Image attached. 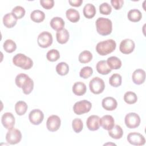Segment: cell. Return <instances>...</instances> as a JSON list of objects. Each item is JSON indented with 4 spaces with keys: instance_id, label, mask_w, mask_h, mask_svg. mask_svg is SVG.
I'll return each instance as SVG.
<instances>
[{
    "instance_id": "6da1fadb",
    "label": "cell",
    "mask_w": 146,
    "mask_h": 146,
    "mask_svg": "<svg viewBox=\"0 0 146 146\" xmlns=\"http://www.w3.org/2000/svg\"><path fill=\"white\" fill-rule=\"evenodd\" d=\"M96 31L101 35H108L112 30V21L108 18L99 17L95 22Z\"/></svg>"
},
{
    "instance_id": "7a4b0ae2",
    "label": "cell",
    "mask_w": 146,
    "mask_h": 146,
    "mask_svg": "<svg viewBox=\"0 0 146 146\" xmlns=\"http://www.w3.org/2000/svg\"><path fill=\"white\" fill-rule=\"evenodd\" d=\"M116 47V43L113 39H110L98 43L96 46V52L102 56L107 55L112 52Z\"/></svg>"
},
{
    "instance_id": "3957f363",
    "label": "cell",
    "mask_w": 146,
    "mask_h": 146,
    "mask_svg": "<svg viewBox=\"0 0 146 146\" xmlns=\"http://www.w3.org/2000/svg\"><path fill=\"white\" fill-rule=\"evenodd\" d=\"M13 64L23 70H29L33 66L32 59L23 54L18 53L13 58Z\"/></svg>"
},
{
    "instance_id": "277c9868",
    "label": "cell",
    "mask_w": 146,
    "mask_h": 146,
    "mask_svg": "<svg viewBox=\"0 0 146 146\" xmlns=\"http://www.w3.org/2000/svg\"><path fill=\"white\" fill-rule=\"evenodd\" d=\"M92 107V104L87 100L76 102L73 106V111L76 115H80L88 112Z\"/></svg>"
},
{
    "instance_id": "5b68a950",
    "label": "cell",
    "mask_w": 146,
    "mask_h": 146,
    "mask_svg": "<svg viewBox=\"0 0 146 146\" xmlns=\"http://www.w3.org/2000/svg\"><path fill=\"white\" fill-rule=\"evenodd\" d=\"M89 87L91 92L94 94H99L104 90V82L99 77H95L90 80Z\"/></svg>"
},
{
    "instance_id": "8992f818",
    "label": "cell",
    "mask_w": 146,
    "mask_h": 146,
    "mask_svg": "<svg viewBox=\"0 0 146 146\" xmlns=\"http://www.w3.org/2000/svg\"><path fill=\"white\" fill-rule=\"evenodd\" d=\"M22 139V133L21 131L16 128L9 129L6 135V141L11 145L19 143Z\"/></svg>"
},
{
    "instance_id": "52a82bcc",
    "label": "cell",
    "mask_w": 146,
    "mask_h": 146,
    "mask_svg": "<svg viewBox=\"0 0 146 146\" xmlns=\"http://www.w3.org/2000/svg\"><path fill=\"white\" fill-rule=\"evenodd\" d=\"M141 119L138 114L135 112H130L125 116L124 122L126 126L130 129L136 128L139 126Z\"/></svg>"
},
{
    "instance_id": "ba28073f",
    "label": "cell",
    "mask_w": 146,
    "mask_h": 146,
    "mask_svg": "<svg viewBox=\"0 0 146 146\" xmlns=\"http://www.w3.org/2000/svg\"><path fill=\"white\" fill-rule=\"evenodd\" d=\"M52 34L48 31H43L40 33L37 38V43L42 48H47L52 43Z\"/></svg>"
},
{
    "instance_id": "9c48e42d",
    "label": "cell",
    "mask_w": 146,
    "mask_h": 146,
    "mask_svg": "<svg viewBox=\"0 0 146 146\" xmlns=\"http://www.w3.org/2000/svg\"><path fill=\"white\" fill-rule=\"evenodd\" d=\"M128 141L133 145H143L145 143V137L143 135L138 132H131L127 137Z\"/></svg>"
},
{
    "instance_id": "30bf717a",
    "label": "cell",
    "mask_w": 146,
    "mask_h": 146,
    "mask_svg": "<svg viewBox=\"0 0 146 146\" xmlns=\"http://www.w3.org/2000/svg\"><path fill=\"white\" fill-rule=\"evenodd\" d=\"M61 120L60 117L55 115L49 116L46 121V127L47 129L51 132H55L59 129L60 127Z\"/></svg>"
},
{
    "instance_id": "8fae6325",
    "label": "cell",
    "mask_w": 146,
    "mask_h": 146,
    "mask_svg": "<svg viewBox=\"0 0 146 146\" xmlns=\"http://www.w3.org/2000/svg\"><path fill=\"white\" fill-rule=\"evenodd\" d=\"M135 47V44L133 40L131 39H125L120 42L119 50L124 54H129L133 51Z\"/></svg>"
},
{
    "instance_id": "7c38bea8",
    "label": "cell",
    "mask_w": 146,
    "mask_h": 146,
    "mask_svg": "<svg viewBox=\"0 0 146 146\" xmlns=\"http://www.w3.org/2000/svg\"><path fill=\"white\" fill-rule=\"evenodd\" d=\"M29 119L30 123L34 125H39L43 120L44 114L39 109L33 110L29 113Z\"/></svg>"
},
{
    "instance_id": "4fadbf2b",
    "label": "cell",
    "mask_w": 146,
    "mask_h": 146,
    "mask_svg": "<svg viewBox=\"0 0 146 146\" xmlns=\"http://www.w3.org/2000/svg\"><path fill=\"white\" fill-rule=\"evenodd\" d=\"M1 122L3 126L7 129H11L14 127L15 120L13 114L11 112L4 113L1 117Z\"/></svg>"
},
{
    "instance_id": "5bb4252c",
    "label": "cell",
    "mask_w": 146,
    "mask_h": 146,
    "mask_svg": "<svg viewBox=\"0 0 146 146\" xmlns=\"http://www.w3.org/2000/svg\"><path fill=\"white\" fill-rule=\"evenodd\" d=\"M100 117L98 115L90 116L86 121V125L88 129L94 131L98 130L100 127Z\"/></svg>"
},
{
    "instance_id": "9a60e30c",
    "label": "cell",
    "mask_w": 146,
    "mask_h": 146,
    "mask_svg": "<svg viewBox=\"0 0 146 146\" xmlns=\"http://www.w3.org/2000/svg\"><path fill=\"white\" fill-rule=\"evenodd\" d=\"M102 105L103 108L106 110L113 111L117 108V102L113 97L108 96L102 100Z\"/></svg>"
},
{
    "instance_id": "2e32d148",
    "label": "cell",
    "mask_w": 146,
    "mask_h": 146,
    "mask_svg": "<svg viewBox=\"0 0 146 146\" xmlns=\"http://www.w3.org/2000/svg\"><path fill=\"white\" fill-rule=\"evenodd\" d=\"M100 125L106 130L111 129L115 125V120L111 115H104L100 119Z\"/></svg>"
},
{
    "instance_id": "e0dca14e",
    "label": "cell",
    "mask_w": 146,
    "mask_h": 146,
    "mask_svg": "<svg viewBox=\"0 0 146 146\" xmlns=\"http://www.w3.org/2000/svg\"><path fill=\"white\" fill-rule=\"evenodd\" d=\"M133 82L137 85L143 84L145 80V72L143 69L135 70L132 75Z\"/></svg>"
},
{
    "instance_id": "ac0fdd59",
    "label": "cell",
    "mask_w": 146,
    "mask_h": 146,
    "mask_svg": "<svg viewBox=\"0 0 146 146\" xmlns=\"http://www.w3.org/2000/svg\"><path fill=\"white\" fill-rule=\"evenodd\" d=\"M17 17L12 13H9L3 16V23L7 28H12L17 24Z\"/></svg>"
},
{
    "instance_id": "d6986e66",
    "label": "cell",
    "mask_w": 146,
    "mask_h": 146,
    "mask_svg": "<svg viewBox=\"0 0 146 146\" xmlns=\"http://www.w3.org/2000/svg\"><path fill=\"white\" fill-rule=\"evenodd\" d=\"M73 93L77 96L83 95L87 91V87L86 84L82 82H75L72 88Z\"/></svg>"
},
{
    "instance_id": "ffe728a7",
    "label": "cell",
    "mask_w": 146,
    "mask_h": 146,
    "mask_svg": "<svg viewBox=\"0 0 146 146\" xmlns=\"http://www.w3.org/2000/svg\"><path fill=\"white\" fill-rule=\"evenodd\" d=\"M50 25L52 29L58 31L63 29L65 23L64 20L61 17H55L51 19Z\"/></svg>"
},
{
    "instance_id": "44dd1931",
    "label": "cell",
    "mask_w": 146,
    "mask_h": 146,
    "mask_svg": "<svg viewBox=\"0 0 146 146\" xmlns=\"http://www.w3.org/2000/svg\"><path fill=\"white\" fill-rule=\"evenodd\" d=\"M96 68L98 72L102 75H107L111 71V70L107 64V61L104 60L99 61L96 64Z\"/></svg>"
},
{
    "instance_id": "7402d4cb",
    "label": "cell",
    "mask_w": 146,
    "mask_h": 146,
    "mask_svg": "<svg viewBox=\"0 0 146 146\" xmlns=\"http://www.w3.org/2000/svg\"><path fill=\"white\" fill-rule=\"evenodd\" d=\"M70 35L68 30L63 29L56 32V38L58 42L60 44H64L67 42L69 39Z\"/></svg>"
},
{
    "instance_id": "603a6c76",
    "label": "cell",
    "mask_w": 146,
    "mask_h": 146,
    "mask_svg": "<svg viewBox=\"0 0 146 146\" xmlns=\"http://www.w3.org/2000/svg\"><path fill=\"white\" fill-rule=\"evenodd\" d=\"M108 135L114 139H121L123 135V131L119 125H115L111 129L108 130Z\"/></svg>"
},
{
    "instance_id": "cb8c5ba5",
    "label": "cell",
    "mask_w": 146,
    "mask_h": 146,
    "mask_svg": "<svg viewBox=\"0 0 146 146\" xmlns=\"http://www.w3.org/2000/svg\"><path fill=\"white\" fill-rule=\"evenodd\" d=\"M106 61L108 67L111 70L119 69L122 65L121 60L116 56L109 57Z\"/></svg>"
},
{
    "instance_id": "d4e9b609",
    "label": "cell",
    "mask_w": 146,
    "mask_h": 146,
    "mask_svg": "<svg viewBox=\"0 0 146 146\" xmlns=\"http://www.w3.org/2000/svg\"><path fill=\"white\" fill-rule=\"evenodd\" d=\"M96 11L95 6L91 3L86 4L84 6L83 10L84 16L88 19L92 18L95 15Z\"/></svg>"
},
{
    "instance_id": "484cf974",
    "label": "cell",
    "mask_w": 146,
    "mask_h": 146,
    "mask_svg": "<svg viewBox=\"0 0 146 146\" xmlns=\"http://www.w3.org/2000/svg\"><path fill=\"white\" fill-rule=\"evenodd\" d=\"M66 15L67 18L72 23L77 22L80 19L79 13L76 10L72 8H70L66 11Z\"/></svg>"
},
{
    "instance_id": "4316f807",
    "label": "cell",
    "mask_w": 146,
    "mask_h": 146,
    "mask_svg": "<svg viewBox=\"0 0 146 146\" xmlns=\"http://www.w3.org/2000/svg\"><path fill=\"white\" fill-rule=\"evenodd\" d=\"M128 19L133 22H137L141 20L142 18V14L138 9L130 10L128 13Z\"/></svg>"
},
{
    "instance_id": "83f0119b",
    "label": "cell",
    "mask_w": 146,
    "mask_h": 146,
    "mask_svg": "<svg viewBox=\"0 0 146 146\" xmlns=\"http://www.w3.org/2000/svg\"><path fill=\"white\" fill-rule=\"evenodd\" d=\"M30 18L33 22L39 23L44 21L45 18V14L41 10H35L31 12Z\"/></svg>"
},
{
    "instance_id": "f1b7e54d",
    "label": "cell",
    "mask_w": 146,
    "mask_h": 146,
    "mask_svg": "<svg viewBox=\"0 0 146 146\" xmlns=\"http://www.w3.org/2000/svg\"><path fill=\"white\" fill-rule=\"evenodd\" d=\"M28 106L24 101H18L15 104V111L19 116L23 115L27 111Z\"/></svg>"
},
{
    "instance_id": "f546056e",
    "label": "cell",
    "mask_w": 146,
    "mask_h": 146,
    "mask_svg": "<svg viewBox=\"0 0 146 146\" xmlns=\"http://www.w3.org/2000/svg\"><path fill=\"white\" fill-rule=\"evenodd\" d=\"M21 88L22 89L23 92L25 95L30 94L34 88V82L29 77L27 78L22 84Z\"/></svg>"
},
{
    "instance_id": "4dcf8cb0",
    "label": "cell",
    "mask_w": 146,
    "mask_h": 146,
    "mask_svg": "<svg viewBox=\"0 0 146 146\" xmlns=\"http://www.w3.org/2000/svg\"><path fill=\"white\" fill-rule=\"evenodd\" d=\"M92 59V53L88 51L84 50L80 53L78 60L82 63H89Z\"/></svg>"
},
{
    "instance_id": "1f68e13d",
    "label": "cell",
    "mask_w": 146,
    "mask_h": 146,
    "mask_svg": "<svg viewBox=\"0 0 146 146\" xmlns=\"http://www.w3.org/2000/svg\"><path fill=\"white\" fill-rule=\"evenodd\" d=\"M56 71L61 76L66 75L68 73L69 66L66 62H60L56 66Z\"/></svg>"
},
{
    "instance_id": "d6a6232c",
    "label": "cell",
    "mask_w": 146,
    "mask_h": 146,
    "mask_svg": "<svg viewBox=\"0 0 146 146\" xmlns=\"http://www.w3.org/2000/svg\"><path fill=\"white\" fill-rule=\"evenodd\" d=\"M122 78L119 74H112L109 79L110 84L114 87H117L121 84Z\"/></svg>"
},
{
    "instance_id": "836d02e7",
    "label": "cell",
    "mask_w": 146,
    "mask_h": 146,
    "mask_svg": "<svg viewBox=\"0 0 146 146\" xmlns=\"http://www.w3.org/2000/svg\"><path fill=\"white\" fill-rule=\"evenodd\" d=\"M3 49L5 51L9 53H11L15 51L17 48L16 43L11 39H6L3 43Z\"/></svg>"
},
{
    "instance_id": "e575fe53",
    "label": "cell",
    "mask_w": 146,
    "mask_h": 146,
    "mask_svg": "<svg viewBox=\"0 0 146 146\" xmlns=\"http://www.w3.org/2000/svg\"><path fill=\"white\" fill-rule=\"evenodd\" d=\"M124 100L128 104H132L137 102V97L135 92L128 91L125 92L124 95Z\"/></svg>"
},
{
    "instance_id": "d590c367",
    "label": "cell",
    "mask_w": 146,
    "mask_h": 146,
    "mask_svg": "<svg viewBox=\"0 0 146 146\" xmlns=\"http://www.w3.org/2000/svg\"><path fill=\"white\" fill-rule=\"evenodd\" d=\"M46 58L48 61L55 62L60 58L59 52L56 49H51L47 52Z\"/></svg>"
},
{
    "instance_id": "8d00e7d4",
    "label": "cell",
    "mask_w": 146,
    "mask_h": 146,
    "mask_svg": "<svg viewBox=\"0 0 146 146\" xmlns=\"http://www.w3.org/2000/svg\"><path fill=\"white\" fill-rule=\"evenodd\" d=\"M72 127L76 133H79L83 128L82 120L79 118H75L72 121Z\"/></svg>"
},
{
    "instance_id": "74e56055",
    "label": "cell",
    "mask_w": 146,
    "mask_h": 146,
    "mask_svg": "<svg viewBox=\"0 0 146 146\" xmlns=\"http://www.w3.org/2000/svg\"><path fill=\"white\" fill-rule=\"evenodd\" d=\"M93 73L92 68L90 66H85L83 67L79 72V75L83 79H87L90 77Z\"/></svg>"
},
{
    "instance_id": "f35d334b",
    "label": "cell",
    "mask_w": 146,
    "mask_h": 146,
    "mask_svg": "<svg viewBox=\"0 0 146 146\" xmlns=\"http://www.w3.org/2000/svg\"><path fill=\"white\" fill-rule=\"evenodd\" d=\"M11 13L17 17V19H21L25 14V10L21 6H17L13 9Z\"/></svg>"
},
{
    "instance_id": "ab89813d",
    "label": "cell",
    "mask_w": 146,
    "mask_h": 146,
    "mask_svg": "<svg viewBox=\"0 0 146 146\" xmlns=\"http://www.w3.org/2000/svg\"><path fill=\"white\" fill-rule=\"evenodd\" d=\"M99 11L102 14L109 15L112 11V7L107 2H104L99 6Z\"/></svg>"
},
{
    "instance_id": "60d3db41",
    "label": "cell",
    "mask_w": 146,
    "mask_h": 146,
    "mask_svg": "<svg viewBox=\"0 0 146 146\" xmlns=\"http://www.w3.org/2000/svg\"><path fill=\"white\" fill-rule=\"evenodd\" d=\"M29 78V76L27 74H25L21 73V74L17 75L15 78V80L16 85L19 88H21L23 82Z\"/></svg>"
},
{
    "instance_id": "b9f144b4",
    "label": "cell",
    "mask_w": 146,
    "mask_h": 146,
    "mask_svg": "<svg viewBox=\"0 0 146 146\" xmlns=\"http://www.w3.org/2000/svg\"><path fill=\"white\" fill-rule=\"evenodd\" d=\"M40 3L43 8L48 10L54 7V0H40Z\"/></svg>"
},
{
    "instance_id": "7bdbcfd3",
    "label": "cell",
    "mask_w": 146,
    "mask_h": 146,
    "mask_svg": "<svg viewBox=\"0 0 146 146\" xmlns=\"http://www.w3.org/2000/svg\"><path fill=\"white\" fill-rule=\"evenodd\" d=\"M111 3L115 10H119L122 7L124 1L123 0H111Z\"/></svg>"
},
{
    "instance_id": "ee69618b",
    "label": "cell",
    "mask_w": 146,
    "mask_h": 146,
    "mask_svg": "<svg viewBox=\"0 0 146 146\" xmlns=\"http://www.w3.org/2000/svg\"><path fill=\"white\" fill-rule=\"evenodd\" d=\"M69 3L71 6H74V7H79L81 6L82 3H83L82 0H72V1H69Z\"/></svg>"
}]
</instances>
